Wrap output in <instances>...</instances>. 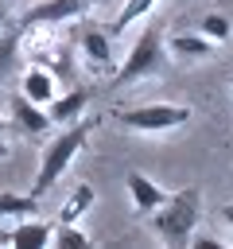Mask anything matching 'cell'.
Listing matches in <instances>:
<instances>
[{
    "label": "cell",
    "mask_w": 233,
    "mask_h": 249,
    "mask_svg": "<svg viewBox=\"0 0 233 249\" xmlns=\"http://www.w3.org/2000/svg\"><path fill=\"white\" fill-rule=\"evenodd\" d=\"M97 128V121H85V117H78V124L74 128H66V132H58L50 144H47V152H43V160H39V171H35V183H31V191L27 195H35V198H43L58 179H62V171L74 163V156L82 152V144H85V136Z\"/></svg>",
    "instance_id": "cell-1"
},
{
    "label": "cell",
    "mask_w": 233,
    "mask_h": 249,
    "mask_svg": "<svg viewBox=\"0 0 233 249\" xmlns=\"http://www.w3.org/2000/svg\"><path fill=\"white\" fill-rule=\"evenodd\" d=\"M198 214H202L198 187H186L179 195H167V202L155 210V233L167 245H190V233L198 226Z\"/></svg>",
    "instance_id": "cell-2"
},
{
    "label": "cell",
    "mask_w": 233,
    "mask_h": 249,
    "mask_svg": "<svg viewBox=\"0 0 233 249\" xmlns=\"http://www.w3.org/2000/svg\"><path fill=\"white\" fill-rule=\"evenodd\" d=\"M167 66V47H163V23H148L140 31V39L132 43L128 58L120 62L116 70V86H128V82H140V78H151V74H163Z\"/></svg>",
    "instance_id": "cell-3"
},
{
    "label": "cell",
    "mask_w": 233,
    "mask_h": 249,
    "mask_svg": "<svg viewBox=\"0 0 233 249\" xmlns=\"http://www.w3.org/2000/svg\"><path fill=\"white\" fill-rule=\"evenodd\" d=\"M124 128H136V132H167V128H179L190 121V109L186 105H171V101H155V105H132V109H120L116 113Z\"/></svg>",
    "instance_id": "cell-4"
},
{
    "label": "cell",
    "mask_w": 233,
    "mask_h": 249,
    "mask_svg": "<svg viewBox=\"0 0 233 249\" xmlns=\"http://www.w3.org/2000/svg\"><path fill=\"white\" fill-rule=\"evenodd\" d=\"M85 4H89V0H39V4H31L19 19H23V27H39V23L54 27V23H70V19L85 16Z\"/></svg>",
    "instance_id": "cell-5"
},
{
    "label": "cell",
    "mask_w": 233,
    "mask_h": 249,
    "mask_svg": "<svg viewBox=\"0 0 233 249\" xmlns=\"http://www.w3.org/2000/svg\"><path fill=\"white\" fill-rule=\"evenodd\" d=\"M12 124L23 128L27 136H43L54 121L47 117V105H35V101H27V97L19 93V97H12Z\"/></svg>",
    "instance_id": "cell-6"
},
{
    "label": "cell",
    "mask_w": 233,
    "mask_h": 249,
    "mask_svg": "<svg viewBox=\"0 0 233 249\" xmlns=\"http://www.w3.org/2000/svg\"><path fill=\"white\" fill-rule=\"evenodd\" d=\"M124 187H128V198H132V206H136L140 214H155V210L167 202V191H159V187H155L148 175H140V171H128Z\"/></svg>",
    "instance_id": "cell-7"
},
{
    "label": "cell",
    "mask_w": 233,
    "mask_h": 249,
    "mask_svg": "<svg viewBox=\"0 0 233 249\" xmlns=\"http://www.w3.org/2000/svg\"><path fill=\"white\" fill-rule=\"evenodd\" d=\"M89 97H93V93H89L85 86H78V89H66L62 97L54 93V97L47 101V117H50V121H58V124H70V121H78V117L85 113Z\"/></svg>",
    "instance_id": "cell-8"
},
{
    "label": "cell",
    "mask_w": 233,
    "mask_h": 249,
    "mask_svg": "<svg viewBox=\"0 0 233 249\" xmlns=\"http://www.w3.org/2000/svg\"><path fill=\"white\" fill-rule=\"evenodd\" d=\"M4 241H8V245H19V249H39V245L50 241V226L39 222V218H19L16 230L4 233Z\"/></svg>",
    "instance_id": "cell-9"
},
{
    "label": "cell",
    "mask_w": 233,
    "mask_h": 249,
    "mask_svg": "<svg viewBox=\"0 0 233 249\" xmlns=\"http://www.w3.org/2000/svg\"><path fill=\"white\" fill-rule=\"evenodd\" d=\"M78 47H82V54L89 58V66H109V31H101V27H82L78 31Z\"/></svg>",
    "instance_id": "cell-10"
},
{
    "label": "cell",
    "mask_w": 233,
    "mask_h": 249,
    "mask_svg": "<svg viewBox=\"0 0 233 249\" xmlns=\"http://www.w3.org/2000/svg\"><path fill=\"white\" fill-rule=\"evenodd\" d=\"M23 31H27L23 19H12V23L4 19V23H0V78L16 66V51H19V43H23Z\"/></svg>",
    "instance_id": "cell-11"
},
{
    "label": "cell",
    "mask_w": 233,
    "mask_h": 249,
    "mask_svg": "<svg viewBox=\"0 0 233 249\" xmlns=\"http://www.w3.org/2000/svg\"><path fill=\"white\" fill-rule=\"evenodd\" d=\"M23 97L35 101V105H47V101L54 97V74L43 70V66H31V70L23 74Z\"/></svg>",
    "instance_id": "cell-12"
},
{
    "label": "cell",
    "mask_w": 233,
    "mask_h": 249,
    "mask_svg": "<svg viewBox=\"0 0 233 249\" xmlns=\"http://www.w3.org/2000/svg\"><path fill=\"white\" fill-rule=\"evenodd\" d=\"M167 51H171V54H179V58H210L214 43H210L202 31H198V35H171Z\"/></svg>",
    "instance_id": "cell-13"
},
{
    "label": "cell",
    "mask_w": 233,
    "mask_h": 249,
    "mask_svg": "<svg viewBox=\"0 0 233 249\" xmlns=\"http://www.w3.org/2000/svg\"><path fill=\"white\" fill-rule=\"evenodd\" d=\"M93 206V187L89 183H78L74 191H70V198L62 202V210H58V222H78L85 210Z\"/></svg>",
    "instance_id": "cell-14"
},
{
    "label": "cell",
    "mask_w": 233,
    "mask_h": 249,
    "mask_svg": "<svg viewBox=\"0 0 233 249\" xmlns=\"http://www.w3.org/2000/svg\"><path fill=\"white\" fill-rule=\"evenodd\" d=\"M31 214H39L35 195H16V191L0 195V218H31Z\"/></svg>",
    "instance_id": "cell-15"
},
{
    "label": "cell",
    "mask_w": 233,
    "mask_h": 249,
    "mask_svg": "<svg viewBox=\"0 0 233 249\" xmlns=\"http://www.w3.org/2000/svg\"><path fill=\"white\" fill-rule=\"evenodd\" d=\"M151 8H155V0H124V8L116 12V19H113V27H109V39L120 35V31H128L132 23H140Z\"/></svg>",
    "instance_id": "cell-16"
},
{
    "label": "cell",
    "mask_w": 233,
    "mask_h": 249,
    "mask_svg": "<svg viewBox=\"0 0 233 249\" xmlns=\"http://www.w3.org/2000/svg\"><path fill=\"white\" fill-rule=\"evenodd\" d=\"M50 245H58V249H82V245H89V237L74 226V222H58V226H50Z\"/></svg>",
    "instance_id": "cell-17"
},
{
    "label": "cell",
    "mask_w": 233,
    "mask_h": 249,
    "mask_svg": "<svg viewBox=\"0 0 233 249\" xmlns=\"http://www.w3.org/2000/svg\"><path fill=\"white\" fill-rule=\"evenodd\" d=\"M198 31L210 39V43H221V39H229V31H233V23L225 19V16H202V23H198Z\"/></svg>",
    "instance_id": "cell-18"
},
{
    "label": "cell",
    "mask_w": 233,
    "mask_h": 249,
    "mask_svg": "<svg viewBox=\"0 0 233 249\" xmlns=\"http://www.w3.org/2000/svg\"><path fill=\"white\" fill-rule=\"evenodd\" d=\"M194 249H225L217 237H194Z\"/></svg>",
    "instance_id": "cell-19"
},
{
    "label": "cell",
    "mask_w": 233,
    "mask_h": 249,
    "mask_svg": "<svg viewBox=\"0 0 233 249\" xmlns=\"http://www.w3.org/2000/svg\"><path fill=\"white\" fill-rule=\"evenodd\" d=\"M221 214H225V222L233 226V202H225V206H221Z\"/></svg>",
    "instance_id": "cell-20"
},
{
    "label": "cell",
    "mask_w": 233,
    "mask_h": 249,
    "mask_svg": "<svg viewBox=\"0 0 233 249\" xmlns=\"http://www.w3.org/2000/svg\"><path fill=\"white\" fill-rule=\"evenodd\" d=\"M4 156H8V144H4V140H0V160H4Z\"/></svg>",
    "instance_id": "cell-21"
},
{
    "label": "cell",
    "mask_w": 233,
    "mask_h": 249,
    "mask_svg": "<svg viewBox=\"0 0 233 249\" xmlns=\"http://www.w3.org/2000/svg\"><path fill=\"white\" fill-rule=\"evenodd\" d=\"M4 16H8V12H4V4H0V23H4Z\"/></svg>",
    "instance_id": "cell-22"
},
{
    "label": "cell",
    "mask_w": 233,
    "mask_h": 249,
    "mask_svg": "<svg viewBox=\"0 0 233 249\" xmlns=\"http://www.w3.org/2000/svg\"><path fill=\"white\" fill-rule=\"evenodd\" d=\"M0 132H4V117H0Z\"/></svg>",
    "instance_id": "cell-23"
},
{
    "label": "cell",
    "mask_w": 233,
    "mask_h": 249,
    "mask_svg": "<svg viewBox=\"0 0 233 249\" xmlns=\"http://www.w3.org/2000/svg\"><path fill=\"white\" fill-rule=\"evenodd\" d=\"M229 86H233V82H229Z\"/></svg>",
    "instance_id": "cell-24"
}]
</instances>
